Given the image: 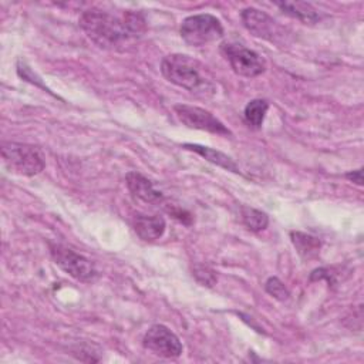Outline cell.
<instances>
[{
  "instance_id": "1",
  "label": "cell",
  "mask_w": 364,
  "mask_h": 364,
  "mask_svg": "<svg viewBox=\"0 0 364 364\" xmlns=\"http://www.w3.org/2000/svg\"><path fill=\"white\" fill-rule=\"evenodd\" d=\"M78 23L85 36L104 50H118L128 41L135 40L124 14L118 17L100 9H90L80 16Z\"/></svg>"
},
{
  "instance_id": "2",
  "label": "cell",
  "mask_w": 364,
  "mask_h": 364,
  "mask_svg": "<svg viewBox=\"0 0 364 364\" xmlns=\"http://www.w3.org/2000/svg\"><path fill=\"white\" fill-rule=\"evenodd\" d=\"M161 73L169 82L195 92L200 97H210L216 87L205 65L186 54H169L161 61Z\"/></svg>"
},
{
  "instance_id": "3",
  "label": "cell",
  "mask_w": 364,
  "mask_h": 364,
  "mask_svg": "<svg viewBox=\"0 0 364 364\" xmlns=\"http://www.w3.org/2000/svg\"><path fill=\"white\" fill-rule=\"evenodd\" d=\"M1 158L11 173L21 176H34L46 166L41 149L30 144L4 141L1 142Z\"/></svg>"
},
{
  "instance_id": "4",
  "label": "cell",
  "mask_w": 364,
  "mask_h": 364,
  "mask_svg": "<svg viewBox=\"0 0 364 364\" xmlns=\"http://www.w3.org/2000/svg\"><path fill=\"white\" fill-rule=\"evenodd\" d=\"M179 33L186 44L202 47L220 40L223 37V26L218 17L200 13L183 18Z\"/></svg>"
},
{
  "instance_id": "5",
  "label": "cell",
  "mask_w": 364,
  "mask_h": 364,
  "mask_svg": "<svg viewBox=\"0 0 364 364\" xmlns=\"http://www.w3.org/2000/svg\"><path fill=\"white\" fill-rule=\"evenodd\" d=\"M50 255L64 273L78 282L91 283L98 277V272L90 259L64 245L50 243Z\"/></svg>"
},
{
  "instance_id": "6",
  "label": "cell",
  "mask_w": 364,
  "mask_h": 364,
  "mask_svg": "<svg viewBox=\"0 0 364 364\" xmlns=\"http://www.w3.org/2000/svg\"><path fill=\"white\" fill-rule=\"evenodd\" d=\"M220 53L230 64L232 70L242 77L253 78L266 70V63L256 51L236 43H223Z\"/></svg>"
},
{
  "instance_id": "7",
  "label": "cell",
  "mask_w": 364,
  "mask_h": 364,
  "mask_svg": "<svg viewBox=\"0 0 364 364\" xmlns=\"http://www.w3.org/2000/svg\"><path fill=\"white\" fill-rule=\"evenodd\" d=\"M142 346L149 353L162 358H178L183 351L179 337L164 324L151 326L144 334Z\"/></svg>"
},
{
  "instance_id": "8",
  "label": "cell",
  "mask_w": 364,
  "mask_h": 364,
  "mask_svg": "<svg viewBox=\"0 0 364 364\" xmlns=\"http://www.w3.org/2000/svg\"><path fill=\"white\" fill-rule=\"evenodd\" d=\"M173 111H175L178 119L188 128L208 131V132H212L216 135H230V131L225 127V124L222 121H219L208 109H203V108H199L195 105L178 104L173 107Z\"/></svg>"
},
{
  "instance_id": "9",
  "label": "cell",
  "mask_w": 364,
  "mask_h": 364,
  "mask_svg": "<svg viewBox=\"0 0 364 364\" xmlns=\"http://www.w3.org/2000/svg\"><path fill=\"white\" fill-rule=\"evenodd\" d=\"M240 18L245 28L255 37L269 40L273 43L283 36V28L277 24L276 20H273L264 11H260L253 7H247L242 10Z\"/></svg>"
},
{
  "instance_id": "10",
  "label": "cell",
  "mask_w": 364,
  "mask_h": 364,
  "mask_svg": "<svg viewBox=\"0 0 364 364\" xmlns=\"http://www.w3.org/2000/svg\"><path fill=\"white\" fill-rule=\"evenodd\" d=\"M125 183L134 199H138L141 202L151 203V205H158V203H162L164 200L162 192L156 191L152 182L144 175H141L139 172H134V171L128 172L125 176Z\"/></svg>"
},
{
  "instance_id": "11",
  "label": "cell",
  "mask_w": 364,
  "mask_h": 364,
  "mask_svg": "<svg viewBox=\"0 0 364 364\" xmlns=\"http://www.w3.org/2000/svg\"><path fill=\"white\" fill-rule=\"evenodd\" d=\"M166 229L165 219L159 215L145 216L139 215L134 220V230L135 233L145 242H154L159 239Z\"/></svg>"
},
{
  "instance_id": "12",
  "label": "cell",
  "mask_w": 364,
  "mask_h": 364,
  "mask_svg": "<svg viewBox=\"0 0 364 364\" xmlns=\"http://www.w3.org/2000/svg\"><path fill=\"white\" fill-rule=\"evenodd\" d=\"M185 149H189L198 155H200L203 159H206L208 162L213 164V165H218L226 171H230V172H235V173H239V166L237 164L230 158L226 154L218 151V149H213V148H209V146H203V145H199V144H183L182 145Z\"/></svg>"
},
{
  "instance_id": "13",
  "label": "cell",
  "mask_w": 364,
  "mask_h": 364,
  "mask_svg": "<svg viewBox=\"0 0 364 364\" xmlns=\"http://www.w3.org/2000/svg\"><path fill=\"white\" fill-rule=\"evenodd\" d=\"M276 6L286 13L290 17H294L297 20H300L304 24H313L317 23L320 20V16L317 13V10L309 4V3H303V1H276Z\"/></svg>"
},
{
  "instance_id": "14",
  "label": "cell",
  "mask_w": 364,
  "mask_h": 364,
  "mask_svg": "<svg viewBox=\"0 0 364 364\" xmlns=\"http://www.w3.org/2000/svg\"><path fill=\"white\" fill-rule=\"evenodd\" d=\"M290 239H291V243L296 247L297 253L303 259H313L320 252L321 242L318 237H316L313 235L294 230V232H290Z\"/></svg>"
},
{
  "instance_id": "15",
  "label": "cell",
  "mask_w": 364,
  "mask_h": 364,
  "mask_svg": "<svg viewBox=\"0 0 364 364\" xmlns=\"http://www.w3.org/2000/svg\"><path fill=\"white\" fill-rule=\"evenodd\" d=\"M267 109H269V104H267L266 100L256 98V100L249 101L247 105L245 107V111H243V117H245L246 124L252 128H260L263 121H264Z\"/></svg>"
},
{
  "instance_id": "16",
  "label": "cell",
  "mask_w": 364,
  "mask_h": 364,
  "mask_svg": "<svg viewBox=\"0 0 364 364\" xmlns=\"http://www.w3.org/2000/svg\"><path fill=\"white\" fill-rule=\"evenodd\" d=\"M240 219L242 223L252 232H262L269 225V216L264 212L249 206H242Z\"/></svg>"
},
{
  "instance_id": "17",
  "label": "cell",
  "mask_w": 364,
  "mask_h": 364,
  "mask_svg": "<svg viewBox=\"0 0 364 364\" xmlns=\"http://www.w3.org/2000/svg\"><path fill=\"white\" fill-rule=\"evenodd\" d=\"M264 290L279 301H284L290 297V291L283 284V282L277 277H269L264 283Z\"/></svg>"
},
{
  "instance_id": "18",
  "label": "cell",
  "mask_w": 364,
  "mask_h": 364,
  "mask_svg": "<svg viewBox=\"0 0 364 364\" xmlns=\"http://www.w3.org/2000/svg\"><path fill=\"white\" fill-rule=\"evenodd\" d=\"M192 274L196 279V282H199L202 286L212 287L216 283L215 272L205 264H195L192 269Z\"/></svg>"
},
{
  "instance_id": "19",
  "label": "cell",
  "mask_w": 364,
  "mask_h": 364,
  "mask_svg": "<svg viewBox=\"0 0 364 364\" xmlns=\"http://www.w3.org/2000/svg\"><path fill=\"white\" fill-rule=\"evenodd\" d=\"M336 276H337V272H334V267H321L311 272L310 280L326 279L328 284H336Z\"/></svg>"
},
{
  "instance_id": "20",
  "label": "cell",
  "mask_w": 364,
  "mask_h": 364,
  "mask_svg": "<svg viewBox=\"0 0 364 364\" xmlns=\"http://www.w3.org/2000/svg\"><path fill=\"white\" fill-rule=\"evenodd\" d=\"M346 178L351 182H354L355 185H363V172L361 169H357V171H350L346 173Z\"/></svg>"
}]
</instances>
